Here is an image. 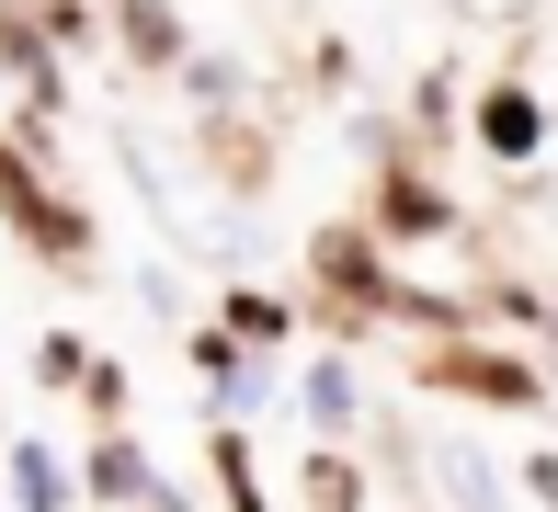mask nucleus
<instances>
[{"mask_svg": "<svg viewBox=\"0 0 558 512\" xmlns=\"http://www.w3.org/2000/svg\"><path fill=\"white\" fill-rule=\"evenodd\" d=\"M308 422H319V432H353V422H365V399H353V365H342V353H331V365H308Z\"/></svg>", "mask_w": 558, "mask_h": 512, "instance_id": "4", "label": "nucleus"}, {"mask_svg": "<svg viewBox=\"0 0 558 512\" xmlns=\"http://www.w3.org/2000/svg\"><path fill=\"white\" fill-rule=\"evenodd\" d=\"M286 330H296V307H286V296H263V285H251V296H228V342L274 353V342H286Z\"/></svg>", "mask_w": 558, "mask_h": 512, "instance_id": "5", "label": "nucleus"}, {"mask_svg": "<svg viewBox=\"0 0 558 512\" xmlns=\"http://www.w3.org/2000/svg\"><path fill=\"white\" fill-rule=\"evenodd\" d=\"M524 490H536V501L558 512V455H536V467H524Z\"/></svg>", "mask_w": 558, "mask_h": 512, "instance_id": "7", "label": "nucleus"}, {"mask_svg": "<svg viewBox=\"0 0 558 512\" xmlns=\"http://www.w3.org/2000/svg\"><path fill=\"white\" fill-rule=\"evenodd\" d=\"M478 148H490V160H536V148H547L536 92H490V102H478Z\"/></svg>", "mask_w": 558, "mask_h": 512, "instance_id": "2", "label": "nucleus"}, {"mask_svg": "<svg viewBox=\"0 0 558 512\" xmlns=\"http://www.w3.org/2000/svg\"><path fill=\"white\" fill-rule=\"evenodd\" d=\"M12 501L23 512H69V467L46 444H12Z\"/></svg>", "mask_w": 558, "mask_h": 512, "instance_id": "3", "label": "nucleus"}, {"mask_svg": "<svg viewBox=\"0 0 558 512\" xmlns=\"http://www.w3.org/2000/svg\"><path fill=\"white\" fill-rule=\"evenodd\" d=\"M81 490H92V501H148V512H183V490H160V478H148V455L125 444V432H104V444H92Z\"/></svg>", "mask_w": 558, "mask_h": 512, "instance_id": "1", "label": "nucleus"}, {"mask_svg": "<svg viewBox=\"0 0 558 512\" xmlns=\"http://www.w3.org/2000/svg\"><path fill=\"white\" fill-rule=\"evenodd\" d=\"M445 490L468 501V512H490V501H501V490H490V467H478V455H445Z\"/></svg>", "mask_w": 558, "mask_h": 512, "instance_id": "6", "label": "nucleus"}]
</instances>
